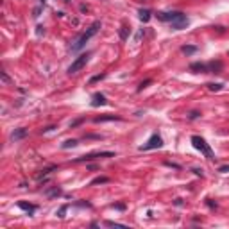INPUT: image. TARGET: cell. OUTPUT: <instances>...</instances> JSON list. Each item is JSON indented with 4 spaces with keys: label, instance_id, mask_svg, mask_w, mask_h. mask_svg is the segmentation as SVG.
Segmentation results:
<instances>
[{
    "label": "cell",
    "instance_id": "obj_13",
    "mask_svg": "<svg viewBox=\"0 0 229 229\" xmlns=\"http://www.w3.org/2000/svg\"><path fill=\"white\" fill-rule=\"evenodd\" d=\"M18 208H22V210L29 211V213H32V211L36 210V206L34 204H27V202H18Z\"/></svg>",
    "mask_w": 229,
    "mask_h": 229
},
{
    "label": "cell",
    "instance_id": "obj_14",
    "mask_svg": "<svg viewBox=\"0 0 229 229\" xmlns=\"http://www.w3.org/2000/svg\"><path fill=\"white\" fill-rule=\"evenodd\" d=\"M102 183H109V177H95V179L90 183V185H102Z\"/></svg>",
    "mask_w": 229,
    "mask_h": 229
},
{
    "label": "cell",
    "instance_id": "obj_11",
    "mask_svg": "<svg viewBox=\"0 0 229 229\" xmlns=\"http://www.w3.org/2000/svg\"><path fill=\"white\" fill-rule=\"evenodd\" d=\"M138 14H140V20H142V22H149L152 11H150V9H140V13H138Z\"/></svg>",
    "mask_w": 229,
    "mask_h": 229
},
{
    "label": "cell",
    "instance_id": "obj_1",
    "mask_svg": "<svg viewBox=\"0 0 229 229\" xmlns=\"http://www.w3.org/2000/svg\"><path fill=\"white\" fill-rule=\"evenodd\" d=\"M158 16V20H161V22H167V23L172 25V29H175V31H181V29H186L188 25H190V20L186 18V14H183L181 11H161L156 14Z\"/></svg>",
    "mask_w": 229,
    "mask_h": 229
},
{
    "label": "cell",
    "instance_id": "obj_8",
    "mask_svg": "<svg viewBox=\"0 0 229 229\" xmlns=\"http://www.w3.org/2000/svg\"><path fill=\"white\" fill-rule=\"evenodd\" d=\"M27 134H29L27 129H16V131H13V133H11V140H13V142H16V140H23Z\"/></svg>",
    "mask_w": 229,
    "mask_h": 229
},
{
    "label": "cell",
    "instance_id": "obj_12",
    "mask_svg": "<svg viewBox=\"0 0 229 229\" xmlns=\"http://www.w3.org/2000/svg\"><path fill=\"white\" fill-rule=\"evenodd\" d=\"M181 50H183V54L190 56V54H193V52H197V47H195V45H185Z\"/></svg>",
    "mask_w": 229,
    "mask_h": 229
},
{
    "label": "cell",
    "instance_id": "obj_10",
    "mask_svg": "<svg viewBox=\"0 0 229 229\" xmlns=\"http://www.w3.org/2000/svg\"><path fill=\"white\" fill-rule=\"evenodd\" d=\"M111 120H120V117H117V115H104V117H97V118H95V124H100V122H111Z\"/></svg>",
    "mask_w": 229,
    "mask_h": 229
},
{
    "label": "cell",
    "instance_id": "obj_7",
    "mask_svg": "<svg viewBox=\"0 0 229 229\" xmlns=\"http://www.w3.org/2000/svg\"><path fill=\"white\" fill-rule=\"evenodd\" d=\"M106 104H107V100H106V97L102 95V93H95V95H93V100H91V106H93V107L106 106Z\"/></svg>",
    "mask_w": 229,
    "mask_h": 229
},
{
    "label": "cell",
    "instance_id": "obj_26",
    "mask_svg": "<svg viewBox=\"0 0 229 229\" xmlns=\"http://www.w3.org/2000/svg\"><path fill=\"white\" fill-rule=\"evenodd\" d=\"M43 32H45V29H43V27H41V25H39V27H38V36H41Z\"/></svg>",
    "mask_w": 229,
    "mask_h": 229
},
{
    "label": "cell",
    "instance_id": "obj_19",
    "mask_svg": "<svg viewBox=\"0 0 229 229\" xmlns=\"http://www.w3.org/2000/svg\"><path fill=\"white\" fill-rule=\"evenodd\" d=\"M47 195H49V197H57V195H61V190H59V188H54V190L47 192Z\"/></svg>",
    "mask_w": 229,
    "mask_h": 229
},
{
    "label": "cell",
    "instance_id": "obj_2",
    "mask_svg": "<svg viewBox=\"0 0 229 229\" xmlns=\"http://www.w3.org/2000/svg\"><path fill=\"white\" fill-rule=\"evenodd\" d=\"M99 29H100V22H93V23L86 29V32H82V34H81V36L74 41V45H72V50H74V52H75V50H81L82 47H84V45H86V41L90 39V38H93L95 34H97V32H99Z\"/></svg>",
    "mask_w": 229,
    "mask_h": 229
},
{
    "label": "cell",
    "instance_id": "obj_6",
    "mask_svg": "<svg viewBox=\"0 0 229 229\" xmlns=\"http://www.w3.org/2000/svg\"><path fill=\"white\" fill-rule=\"evenodd\" d=\"M99 158H115V152H91V154L75 158V161L81 163V161H91V159H99Z\"/></svg>",
    "mask_w": 229,
    "mask_h": 229
},
{
    "label": "cell",
    "instance_id": "obj_23",
    "mask_svg": "<svg viewBox=\"0 0 229 229\" xmlns=\"http://www.w3.org/2000/svg\"><path fill=\"white\" fill-rule=\"evenodd\" d=\"M218 172H222V174H226V172H229V165H222V167L218 168Z\"/></svg>",
    "mask_w": 229,
    "mask_h": 229
},
{
    "label": "cell",
    "instance_id": "obj_9",
    "mask_svg": "<svg viewBox=\"0 0 229 229\" xmlns=\"http://www.w3.org/2000/svg\"><path fill=\"white\" fill-rule=\"evenodd\" d=\"M190 70L195 72V74H199V72H208V65H204V63H192L190 65Z\"/></svg>",
    "mask_w": 229,
    "mask_h": 229
},
{
    "label": "cell",
    "instance_id": "obj_3",
    "mask_svg": "<svg viewBox=\"0 0 229 229\" xmlns=\"http://www.w3.org/2000/svg\"><path fill=\"white\" fill-rule=\"evenodd\" d=\"M192 145H193V147H195L197 150H200V152H202V154H204L210 161L215 159V154H213L211 147L208 145V143H206L204 138H200V136H197V134H193V136H192Z\"/></svg>",
    "mask_w": 229,
    "mask_h": 229
},
{
    "label": "cell",
    "instance_id": "obj_18",
    "mask_svg": "<svg viewBox=\"0 0 229 229\" xmlns=\"http://www.w3.org/2000/svg\"><path fill=\"white\" fill-rule=\"evenodd\" d=\"M106 226H107V227H127V226H125V224H118V222H111V220H107V222H106Z\"/></svg>",
    "mask_w": 229,
    "mask_h": 229
},
{
    "label": "cell",
    "instance_id": "obj_4",
    "mask_svg": "<svg viewBox=\"0 0 229 229\" xmlns=\"http://www.w3.org/2000/svg\"><path fill=\"white\" fill-rule=\"evenodd\" d=\"M88 59H90V54H81V56L77 57V59H75V61L68 66V74L72 75V74H77V72H81V70L86 66Z\"/></svg>",
    "mask_w": 229,
    "mask_h": 229
},
{
    "label": "cell",
    "instance_id": "obj_25",
    "mask_svg": "<svg viewBox=\"0 0 229 229\" xmlns=\"http://www.w3.org/2000/svg\"><path fill=\"white\" fill-rule=\"evenodd\" d=\"M113 208H117V210H125V204H113Z\"/></svg>",
    "mask_w": 229,
    "mask_h": 229
},
{
    "label": "cell",
    "instance_id": "obj_21",
    "mask_svg": "<svg viewBox=\"0 0 229 229\" xmlns=\"http://www.w3.org/2000/svg\"><path fill=\"white\" fill-rule=\"evenodd\" d=\"M199 117H200V113H199V111H192L188 118H190V120H195V118H199Z\"/></svg>",
    "mask_w": 229,
    "mask_h": 229
},
{
    "label": "cell",
    "instance_id": "obj_15",
    "mask_svg": "<svg viewBox=\"0 0 229 229\" xmlns=\"http://www.w3.org/2000/svg\"><path fill=\"white\" fill-rule=\"evenodd\" d=\"M208 88H210L211 91H220V90H222V84H220V82H210Z\"/></svg>",
    "mask_w": 229,
    "mask_h": 229
},
{
    "label": "cell",
    "instance_id": "obj_24",
    "mask_svg": "<svg viewBox=\"0 0 229 229\" xmlns=\"http://www.w3.org/2000/svg\"><path fill=\"white\" fill-rule=\"evenodd\" d=\"M2 79H4V82H9V81H11L9 77H7V74H6V72H2Z\"/></svg>",
    "mask_w": 229,
    "mask_h": 229
},
{
    "label": "cell",
    "instance_id": "obj_17",
    "mask_svg": "<svg viewBox=\"0 0 229 229\" xmlns=\"http://www.w3.org/2000/svg\"><path fill=\"white\" fill-rule=\"evenodd\" d=\"M75 145H77V140H66L61 147L63 149H70V147H75Z\"/></svg>",
    "mask_w": 229,
    "mask_h": 229
},
{
    "label": "cell",
    "instance_id": "obj_5",
    "mask_svg": "<svg viewBox=\"0 0 229 229\" xmlns=\"http://www.w3.org/2000/svg\"><path fill=\"white\" fill-rule=\"evenodd\" d=\"M161 147H163V138L159 134H152L149 138V142L140 147V150H152V149H161Z\"/></svg>",
    "mask_w": 229,
    "mask_h": 229
},
{
    "label": "cell",
    "instance_id": "obj_27",
    "mask_svg": "<svg viewBox=\"0 0 229 229\" xmlns=\"http://www.w3.org/2000/svg\"><path fill=\"white\" fill-rule=\"evenodd\" d=\"M193 172L197 174V175H200V177H202V170H199V168H193Z\"/></svg>",
    "mask_w": 229,
    "mask_h": 229
},
{
    "label": "cell",
    "instance_id": "obj_20",
    "mask_svg": "<svg viewBox=\"0 0 229 229\" xmlns=\"http://www.w3.org/2000/svg\"><path fill=\"white\" fill-rule=\"evenodd\" d=\"M106 75L104 74H100V75H95V77H91V79H90V82H97V81H100V79H104Z\"/></svg>",
    "mask_w": 229,
    "mask_h": 229
},
{
    "label": "cell",
    "instance_id": "obj_16",
    "mask_svg": "<svg viewBox=\"0 0 229 229\" xmlns=\"http://www.w3.org/2000/svg\"><path fill=\"white\" fill-rule=\"evenodd\" d=\"M127 36H129V27H127V25H124V27L120 29V38L125 41V39H127Z\"/></svg>",
    "mask_w": 229,
    "mask_h": 229
},
{
    "label": "cell",
    "instance_id": "obj_22",
    "mask_svg": "<svg viewBox=\"0 0 229 229\" xmlns=\"http://www.w3.org/2000/svg\"><path fill=\"white\" fill-rule=\"evenodd\" d=\"M149 84H150V79H147V81H145V82H142V84H140V88H138V91H142L143 88H147V86H149Z\"/></svg>",
    "mask_w": 229,
    "mask_h": 229
}]
</instances>
